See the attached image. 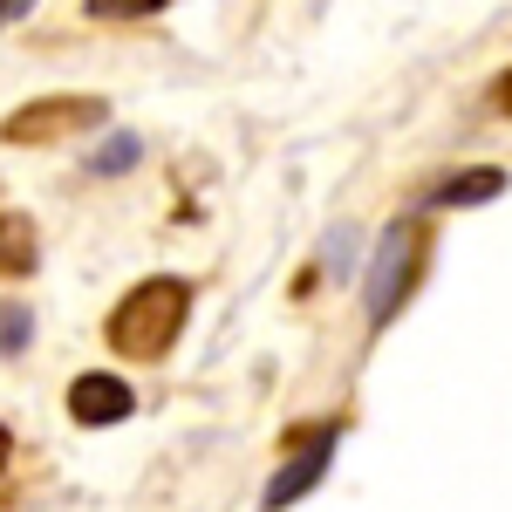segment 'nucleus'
Segmentation results:
<instances>
[{
  "instance_id": "1",
  "label": "nucleus",
  "mask_w": 512,
  "mask_h": 512,
  "mask_svg": "<svg viewBox=\"0 0 512 512\" xmlns=\"http://www.w3.org/2000/svg\"><path fill=\"white\" fill-rule=\"evenodd\" d=\"M185 315H192V287L178 274H151L110 308V328H103V335H110V349L130 355V362H158V355L178 342Z\"/></svg>"
},
{
  "instance_id": "2",
  "label": "nucleus",
  "mask_w": 512,
  "mask_h": 512,
  "mask_svg": "<svg viewBox=\"0 0 512 512\" xmlns=\"http://www.w3.org/2000/svg\"><path fill=\"white\" fill-rule=\"evenodd\" d=\"M424 253H431L424 226H390V233H383L376 260H369V321H376V328L410 301V287L424 274Z\"/></svg>"
},
{
  "instance_id": "3",
  "label": "nucleus",
  "mask_w": 512,
  "mask_h": 512,
  "mask_svg": "<svg viewBox=\"0 0 512 512\" xmlns=\"http://www.w3.org/2000/svg\"><path fill=\"white\" fill-rule=\"evenodd\" d=\"M110 117L103 96H35L21 110H7V144H55L69 130H89V123Z\"/></svg>"
},
{
  "instance_id": "4",
  "label": "nucleus",
  "mask_w": 512,
  "mask_h": 512,
  "mask_svg": "<svg viewBox=\"0 0 512 512\" xmlns=\"http://www.w3.org/2000/svg\"><path fill=\"white\" fill-rule=\"evenodd\" d=\"M137 410V390L123 383V376H103V369H89L69 383V417H76L82 431H103V424H123Z\"/></svg>"
},
{
  "instance_id": "5",
  "label": "nucleus",
  "mask_w": 512,
  "mask_h": 512,
  "mask_svg": "<svg viewBox=\"0 0 512 512\" xmlns=\"http://www.w3.org/2000/svg\"><path fill=\"white\" fill-rule=\"evenodd\" d=\"M328 444H335V424H328V431H315L308 444H301V451H294V458H287V465H280L274 485H267V512L294 506V499H301V492H308V485L328 472Z\"/></svg>"
},
{
  "instance_id": "6",
  "label": "nucleus",
  "mask_w": 512,
  "mask_h": 512,
  "mask_svg": "<svg viewBox=\"0 0 512 512\" xmlns=\"http://www.w3.org/2000/svg\"><path fill=\"white\" fill-rule=\"evenodd\" d=\"M499 192H506V171L499 164H472V171H451L444 185H431V205H485Z\"/></svg>"
},
{
  "instance_id": "7",
  "label": "nucleus",
  "mask_w": 512,
  "mask_h": 512,
  "mask_svg": "<svg viewBox=\"0 0 512 512\" xmlns=\"http://www.w3.org/2000/svg\"><path fill=\"white\" fill-rule=\"evenodd\" d=\"M0 233H7V280H21L28 267H35V226H28L21 212H7V226H0Z\"/></svg>"
},
{
  "instance_id": "8",
  "label": "nucleus",
  "mask_w": 512,
  "mask_h": 512,
  "mask_svg": "<svg viewBox=\"0 0 512 512\" xmlns=\"http://www.w3.org/2000/svg\"><path fill=\"white\" fill-rule=\"evenodd\" d=\"M137 151H144V144L117 130V137H110V144H103V151L89 158V178H110V171H130V164H137Z\"/></svg>"
},
{
  "instance_id": "9",
  "label": "nucleus",
  "mask_w": 512,
  "mask_h": 512,
  "mask_svg": "<svg viewBox=\"0 0 512 512\" xmlns=\"http://www.w3.org/2000/svg\"><path fill=\"white\" fill-rule=\"evenodd\" d=\"M82 14H96V21H144V14H158V0H82Z\"/></svg>"
},
{
  "instance_id": "10",
  "label": "nucleus",
  "mask_w": 512,
  "mask_h": 512,
  "mask_svg": "<svg viewBox=\"0 0 512 512\" xmlns=\"http://www.w3.org/2000/svg\"><path fill=\"white\" fill-rule=\"evenodd\" d=\"M28 342V308H7V349H21Z\"/></svg>"
},
{
  "instance_id": "11",
  "label": "nucleus",
  "mask_w": 512,
  "mask_h": 512,
  "mask_svg": "<svg viewBox=\"0 0 512 512\" xmlns=\"http://www.w3.org/2000/svg\"><path fill=\"white\" fill-rule=\"evenodd\" d=\"M492 96H499V110H506V117H512V69H506V76H499V89H492Z\"/></svg>"
}]
</instances>
